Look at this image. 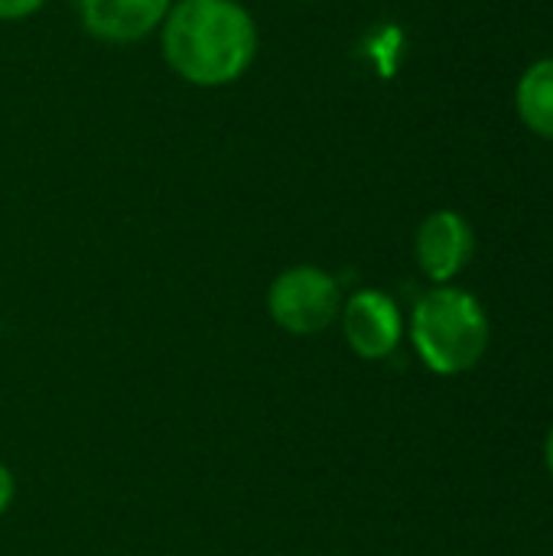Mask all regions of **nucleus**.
<instances>
[{
  "label": "nucleus",
  "instance_id": "1",
  "mask_svg": "<svg viewBox=\"0 0 553 556\" xmlns=\"http://www.w3.org/2000/svg\"><path fill=\"white\" fill-rule=\"evenodd\" d=\"M257 23L238 0H173L160 46L166 65L196 88H225L257 59Z\"/></svg>",
  "mask_w": 553,
  "mask_h": 556
},
{
  "label": "nucleus",
  "instance_id": "10",
  "mask_svg": "<svg viewBox=\"0 0 553 556\" xmlns=\"http://www.w3.org/2000/svg\"><path fill=\"white\" fill-rule=\"evenodd\" d=\"M544 459H548V469H551L553 476V427L551 433H548V443H544Z\"/></svg>",
  "mask_w": 553,
  "mask_h": 556
},
{
  "label": "nucleus",
  "instance_id": "9",
  "mask_svg": "<svg viewBox=\"0 0 553 556\" xmlns=\"http://www.w3.org/2000/svg\"><path fill=\"white\" fill-rule=\"evenodd\" d=\"M13 498H16V479H13L10 466H3V463H0V518L10 511Z\"/></svg>",
  "mask_w": 553,
  "mask_h": 556
},
{
  "label": "nucleus",
  "instance_id": "6",
  "mask_svg": "<svg viewBox=\"0 0 553 556\" xmlns=\"http://www.w3.org/2000/svg\"><path fill=\"white\" fill-rule=\"evenodd\" d=\"M173 0H78L81 26L114 46L140 42L156 33L169 13Z\"/></svg>",
  "mask_w": 553,
  "mask_h": 556
},
{
  "label": "nucleus",
  "instance_id": "3",
  "mask_svg": "<svg viewBox=\"0 0 553 556\" xmlns=\"http://www.w3.org/2000/svg\"><path fill=\"white\" fill-rule=\"evenodd\" d=\"M267 313L290 336H319L342 313V287L316 264H293L271 280Z\"/></svg>",
  "mask_w": 553,
  "mask_h": 556
},
{
  "label": "nucleus",
  "instance_id": "2",
  "mask_svg": "<svg viewBox=\"0 0 553 556\" xmlns=\"http://www.w3.org/2000/svg\"><path fill=\"white\" fill-rule=\"evenodd\" d=\"M411 342L433 375H466L489 349V316L473 293L443 283L417 300L411 313Z\"/></svg>",
  "mask_w": 553,
  "mask_h": 556
},
{
  "label": "nucleus",
  "instance_id": "4",
  "mask_svg": "<svg viewBox=\"0 0 553 556\" xmlns=\"http://www.w3.org/2000/svg\"><path fill=\"white\" fill-rule=\"evenodd\" d=\"M342 336L349 349L365 362L394 355L404 336V316L385 290H359L342 303Z\"/></svg>",
  "mask_w": 553,
  "mask_h": 556
},
{
  "label": "nucleus",
  "instance_id": "7",
  "mask_svg": "<svg viewBox=\"0 0 553 556\" xmlns=\"http://www.w3.org/2000/svg\"><path fill=\"white\" fill-rule=\"evenodd\" d=\"M515 104L528 130H535L544 140H553V59L535 62L521 75Z\"/></svg>",
  "mask_w": 553,
  "mask_h": 556
},
{
  "label": "nucleus",
  "instance_id": "5",
  "mask_svg": "<svg viewBox=\"0 0 553 556\" xmlns=\"http://www.w3.org/2000/svg\"><path fill=\"white\" fill-rule=\"evenodd\" d=\"M473 251H476V235H473L469 222L453 208H440V212L427 215L424 225L417 228L414 254H417L420 270L437 287L456 280L466 270V264L473 261Z\"/></svg>",
  "mask_w": 553,
  "mask_h": 556
},
{
  "label": "nucleus",
  "instance_id": "8",
  "mask_svg": "<svg viewBox=\"0 0 553 556\" xmlns=\"http://www.w3.org/2000/svg\"><path fill=\"white\" fill-rule=\"evenodd\" d=\"M42 7H46V0H0V20L16 23V20H26L33 13H39Z\"/></svg>",
  "mask_w": 553,
  "mask_h": 556
}]
</instances>
